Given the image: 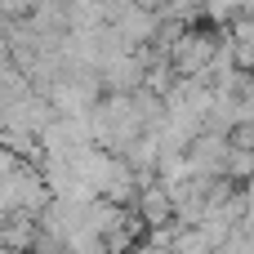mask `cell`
Masks as SVG:
<instances>
[{"label":"cell","instance_id":"obj_1","mask_svg":"<svg viewBox=\"0 0 254 254\" xmlns=\"http://www.w3.org/2000/svg\"><path fill=\"white\" fill-rule=\"evenodd\" d=\"M138 134H143V125H138V116H134V107H129L125 94H103L98 107L89 112V138L107 156H121Z\"/></svg>","mask_w":254,"mask_h":254},{"label":"cell","instance_id":"obj_2","mask_svg":"<svg viewBox=\"0 0 254 254\" xmlns=\"http://www.w3.org/2000/svg\"><path fill=\"white\" fill-rule=\"evenodd\" d=\"M214 45H219V31H214V27H188V31L170 45L165 63H170V71H174L179 80H192V76H201V71L210 67Z\"/></svg>","mask_w":254,"mask_h":254},{"label":"cell","instance_id":"obj_3","mask_svg":"<svg viewBox=\"0 0 254 254\" xmlns=\"http://www.w3.org/2000/svg\"><path fill=\"white\" fill-rule=\"evenodd\" d=\"M103 9H107V27L121 31V40L129 45V54L143 49V45H152V36H156V13H152L147 4L121 0V4H103Z\"/></svg>","mask_w":254,"mask_h":254},{"label":"cell","instance_id":"obj_4","mask_svg":"<svg viewBox=\"0 0 254 254\" xmlns=\"http://www.w3.org/2000/svg\"><path fill=\"white\" fill-rule=\"evenodd\" d=\"M143 85V63L134 58V54H116V58H107L103 67H98V89L103 94H134Z\"/></svg>","mask_w":254,"mask_h":254},{"label":"cell","instance_id":"obj_5","mask_svg":"<svg viewBox=\"0 0 254 254\" xmlns=\"http://www.w3.org/2000/svg\"><path fill=\"white\" fill-rule=\"evenodd\" d=\"M129 210L143 219V228H147V232H156V228H170V219H174V201L165 196V188H161L156 179L138 188V196H134V205H129Z\"/></svg>","mask_w":254,"mask_h":254},{"label":"cell","instance_id":"obj_6","mask_svg":"<svg viewBox=\"0 0 254 254\" xmlns=\"http://www.w3.org/2000/svg\"><path fill=\"white\" fill-rule=\"evenodd\" d=\"M85 228H89L98 241H107L112 232L125 228V210L112 205V201H89V210H85Z\"/></svg>","mask_w":254,"mask_h":254},{"label":"cell","instance_id":"obj_7","mask_svg":"<svg viewBox=\"0 0 254 254\" xmlns=\"http://www.w3.org/2000/svg\"><path fill=\"white\" fill-rule=\"evenodd\" d=\"M223 179L232 183V188H246L254 179V152H232L228 147V161H223Z\"/></svg>","mask_w":254,"mask_h":254},{"label":"cell","instance_id":"obj_8","mask_svg":"<svg viewBox=\"0 0 254 254\" xmlns=\"http://www.w3.org/2000/svg\"><path fill=\"white\" fill-rule=\"evenodd\" d=\"M63 254H103V241H98L89 228H80V232H71V237L63 241Z\"/></svg>","mask_w":254,"mask_h":254},{"label":"cell","instance_id":"obj_9","mask_svg":"<svg viewBox=\"0 0 254 254\" xmlns=\"http://www.w3.org/2000/svg\"><path fill=\"white\" fill-rule=\"evenodd\" d=\"M250 241H254V232H250Z\"/></svg>","mask_w":254,"mask_h":254}]
</instances>
